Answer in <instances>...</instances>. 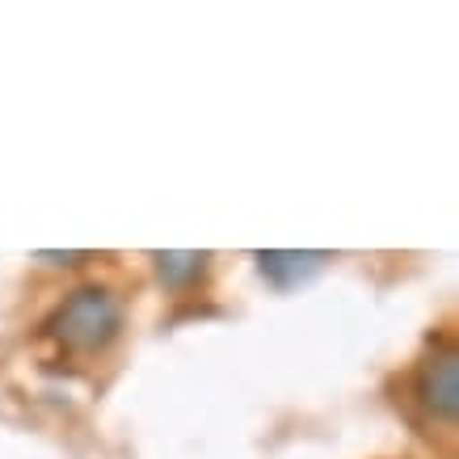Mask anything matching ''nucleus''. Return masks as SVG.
I'll return each mask as SVG.
<instances>
[{"label": "nucleus", "mask_w": 459, "mask_h": 459, "mask_svg": "<svg viewBox=\"0 0 459 459\" xmlns=\"http://www.w3.org/2000/svg\"><path fill=\"white\" fill-rule=\"evenodd\" d=\"M253 262H257V274H262L265 282L291 291V287L307 282L320 265L329 262V253H320V249H262V253H253Z\"/></svg>", "instance_id": "obj_2"}, {"label": "nucleus", "mask_w": 459, "mask_h": 459, "mask_svg": "<svg viewBox=\"0 0 459 459\" xmlns=\"http://www.w3.org/2000/svg\"><path fill=\"white\" fill-rule=\"evenodd\" d=\"M76 257H81V253H47V249L39 253V262H51V265H72Z\"/></svg>", "instance_id": "obj_5"}, {"label": "nucleus", "mask_w": 459, "mask_h": 459, "mask_svg": "<svg viewBox=\"0 0 459 459\" xmlns=\"http://www.w3.org/2000/svg\"><path fill=\"white\" fill-rule=\"evenodd\" d=\"M118 320H123L118 299H114L106 287H81V291H72L68 299L51 312L47 333L68 350H101L114 342Z\"/></svg>", "instance_id": "obj_1"}, {"label": "nucleus", "mask_w": 459, "mask_h": 459, "mask_svg": "<svg viewBox=\"0 0 459 459\" xmlns=\"http://www.w3.org/2000/svg\"><path fill=\"white\" fill-rule=\"evenodd\" d=\"M421 401L434 418L451 421L459 413V362L455 354H438L421 367Z\"/></svg>", "instance_id": "obj_3"}, {"label": "nucleus", "mask_w": 459, "mask_h": 459, "mask_svg": "<svg viewBox=\"0 0 459 459\" xmlns=\"http://www.w3.org/2000/svg\"><path fill=\"white\" fill-rule=\"evenodd\" d=\"M156 262V274L165 287H186V282H195L203 274V265H207V253L198 249H165V253H152Z\"/></svg>", "instance_id": "obj_4"}]
</instances>
